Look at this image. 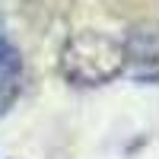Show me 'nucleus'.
Returning <instances> with one entry per match:
<instances>
[{
	"mask_svg": "<svg viewBox=\"0 0 159 159\" xmlns=\"http://www.w3.org/2000/svg\"><path fill=\"white\" fill-rule=\"evenodd\" d=\"M19 89H22V57L16 45L7 38V32L0 29V115L10 111Z\"/></svg>",
	"mask_w": 159,
	"mask_h": 159,
	"instance_id": "nucleus-1",
	"label": "nucleus"
}]
</instances>
